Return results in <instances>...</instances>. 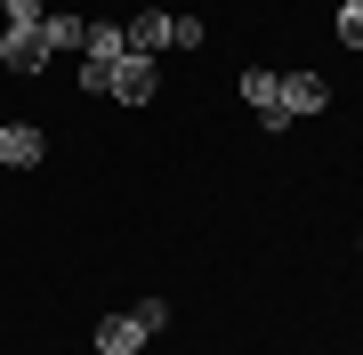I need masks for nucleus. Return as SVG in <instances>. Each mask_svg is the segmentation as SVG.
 Returning <instances> with one entry per match:
<instances>
[{"label":"nucleus","mask_w":363,"mask_h":355,"mask_svg":"<svg viewBox=\"0 0 363 355\" xmlns=\"http://www.w3.org/2000/svg\"><path fill=\"white\" fill-rule=\"evenodd\" d=\"M169 49H202V16H169Z\"/></svg>","instance_id":"nucleus-12"},{"label":"nucleus","mask_w":363,"mask_h":355,"mask_svg":"<svg viewBox=\"0 0 363 355\" xmlns=\"http://www.w3.org/2000/svg\"><path fill=\"white\" fill-rule=\"evenodd\" d=\"M0 65H9V73H40V65H49V49H40V33H0Z\"/></svg>","instance_id":"nucleus-3"},{"label":"nucleus","mask_w":363,"mask_h":355,"mask_svg":"<svg viewBox=\"0 0 363 355\" xmlns=\"http://www.w3.org/2000/svg\"><path fill=\"white\" fill-rule=\"evenodd\" d=\"M339 40H347V49H363V0H339Z\"/></svg>","instance_id":"nucleus-11"},{"label":"nucleus","mask_w":363,"mask_h":355,"mask_svg":"<svg viewBox=\"0 0 363 355\" xmlns=\"http://www.w3.org/2000/svg\"><path fill=\"white\" fill-rule=\"evenodd\" d=\"M81 57H89V65H105V73H113L121 57H130V33H121V25H89V40H81Z\"/></svg>","instance_id":"nucleus-5"},{"label":"nucleus","mask_w":363,"mask_h":355,"mask_svg":"<svg viewBox=\"0 0 363 355\" xmlns=\"http://www.w3.org/2000/svg\"><path fill=\"white\" fill-rule=\"evenodd\" d=\"M130 315H138V323H145V339H154V331H162V323H169V299H138V307H130Z\"/></svg>","instance_id":"nucleus-13"},{"label":"nucleus","mask_w":363,"mask_h":355,"mask_svg":"<svg viewBox=\"0 0 363 355\" xmlns=\"http://www.w3.org/2000/svg\"><path fill=\"white\" fill-rule=\"evenodd\" d=\"M154 49H169V16H162V9H145L138 25H130V57H154Z\"/></svg>","instance_id":"nucleus-8"},{"label":"nucleus","mask_w":363,"mask_h":355,"mask_svg":"<svg viewBox=\"0 0 363 355\" xmlns=\"http://www.w3.org/2000/svg\"><path fill=\"white\" fill-rule=\"evenodd\" d=\"M81 40H89V25H81V16H65V9H57V16H40V49H81Z\"/></svg>","instance_id":"nucleus-7"},{"label":"nucleus","mask_w":363,"mask_h":355,"mask_svg":"<svg viewBox=\"0 0 363 355\" xmlns=\"http://www.w3.org/2000/svg\"><path fill=\"white\" fill-rule=\"evenodd\" d=\"M283 113L298 121V113H323V73H291L283 81Z\"/></svg>","instance_id":"nucleus-6"},{"label":"nucleus","mask_w":363,"mask_h":355,"mask_svg":"<svg viewBox=\"0 0 363 355\" xmlns=\"http://www.w3.org/2000/svg\"><path fill=\"white\" fill-rule=\"evenodd\" d=\"M242 97H250L259 113H274V106H283V81H274L267 65H250V73H242Z\"/></svg>","instance_id":"nucleus-9"},{"label":"nucleus","mask_w":363,"mask_h":355,"mask_svg":"<svg viewBox=\"0 0 363 355\" xmlns=\"http://www.w3.org/2000/svg\"><path fill=\"white\" fill-rule=\"evenodd\" d=\"M40 16H49V0H9V25L16 33H40Z\"/></svg>","instance_id":"nucleus-10"},{"label":"nucleus","mask_w":363,"mask_h":355,"mask_svg":"<svg viewBox=\"0 0 363 355\" xmlns=\"http://www.w3.org/2000/svg\"><path fill=\"white\" fill-rule=\"evenodd\" d=\"M154 89H162V65H154V57H121L113 81H105V97H121V106H145Z\"/></svg>","instance_id":"nucleus-1"},{"label":"nucleus","mask_w":363,"mask_h":355,"mask_svg":"<svg viewBox=\"0 0 363 355\" xmlns=\"http://www.w3.org/2000/svg\"><path fill=\"white\" fill-rule=\"evenodd\" d=\"M145 347V323L138 315H105L97 323V355H138Z\"/></svg>","instance_id":"nucleus-4"},{"label":"nucleus","mask_w":363,"mask_h":355,"mask_svg":"<svg viewBox=\"0 0 363 355\" xmlns=\"http://www.w3.org/2000/svg\"><path fill=\"white\" fill-rule=\"evenodd\" d=\"M40 154H49L40 121H0V162H9V170H40Z\"/></svg>","instance_id":"nucleus-2"}]
</instances>
